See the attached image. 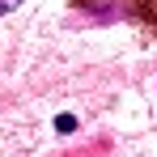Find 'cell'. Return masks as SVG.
<instances>
[{
  "label": "cell",
  "mask_w": 157,
  "mask_h": 157,
  "mask_svg": "<svg viewBox=\"0 0 157 157\" xmlns=\"http://www.w3.org/2000/svg\"><path fill=\"white\" fill-rule=\"evenodd\" d=\"M21 0H0V13H9V9H17Z\"/></svg>",
  "instance_id": "3957f363"
},
{
  "label": "cell",
  "mask_w": 157,
  "mask_h": 157,
  "mask_svg": "<svg viewBox=\"0 0 157 157\" xmlns=\"http://www.w3.org/2000/svg\"><path fill=\"white\" fill-rule=\"evenodd\" d=\"M132 13H136L144 26H157V0H132Z\"/></svg>",
  "instance_id": "6da1fadb"
},
{
  "label": "cell",
  "mask_w": 157,
  "mask_h": 157,
  "mask_svg": "<svg viewBox=\"0 0 157 157\" xmlns=\"http://www.w3.org/2000/svg\"><path fill=\"white\" fill-rule=\"evenodd\" d=\"M55 128H59V132H64V136H68V132L77 128V119H72V115H59V119H55Z\"/></svg>",
  "instance_id": "7a4b0ae2"
}]
</instances>
